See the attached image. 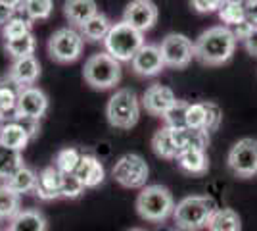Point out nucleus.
<instances>
[{"mask_svg": "<svg viewBox=\"0 0 257 231\" xmlns=\"http://www.w3.org/2000/svg\"><path fill=\"white\" fill-rule=\"evenodd\" d=\"M240 2H242L244 10H246V8H249V6H253V4H257V0H240Z\"/></svg>", "mask_w": 257, "mask_h": 231, "instance_id": "45", "label": "nucleus"}, {"mask_svg": "<svg viewBox=\"0 0 257 231\" xmlns=\"http://www.w3.org/2000/svg\"><path fill=\"white\" fill-rule=\"evenodd\" d=\"M0 231H2V229H0Z\"/></svg>", "mask_w": 257, "mask_h": 231, "instance_id": "49", "label": "nucleus"}, {"mask_svg": "<svg viewBox=\"0 0 257 231\" xmlns=\"http://www.w3.org/2000/svg\"><path fill=\"white\" fill-rule=\"evenodd\" d=\"M107 123L115 129H131L140 120V100L133 89L115 91L106 104Z\"/></svg>", "mask_w": 257, "mask_h": 231, "instance_id": "4", "label": "nucleus"}, {"mask_svg": "<svg viewBox=\"0 0 257 231\" xmlns=\"http://www.w3.org/2000/svg\"><path fill=\"white\" fill-rule=\"evenodd\" d=\"M144 33L133 29L123 20L111 25L109 33L104 39V48L111 58L117 62H133L140 48L144 46Z\"/></svg>", "mask_w": 257, "mask_h": 231, "instance_id": "3", "label": "nucleus"}, {"mask_svg": "<svg viewBox=\"0 0 257 231\" xmlns=\"http://www.w3.org/2000/svg\"><path fill=\"white\" fill-rule=\"evenodd\" d=\"M177 100L179 99L175 97L173 89L165 87L161 83H152L150 87L144 91V95H142V106L152 116L163 118Z\"/></svg>", "mask_w": 257, "mask_h": 231, "instance_id": "14", "label": "nucleus"}, {"mask_svg": "<svg viewBox=\"0 0 257 231\" xmlns=\"http://www.w3.org/2000/svg\"><path fill=\"white\" fill-rule=\"evenodd\" d=\"M81 156L77 148H62L58 150L56 158H54V166L58 168L60 174H75L77 166L81 162Z\"/></svg>", "mask_w": 257, "mask_h": 231, "instance_id": "32", "label": "nucleus"}, {"mask_svg": "<svg viewBox=\"0 0 257 231\" xmlns=\"http://www.w3.org/2000/svg\"><path fill=\"white\" fill-rule=\"evenodd\" d=\"M35 48H37V41H35V35L27 33L18 39H12V41H4V50L6 54L10 56L12 60H20L25 56L35 54Z\"/></svg>", "mask_w": 257, "mask_h": 231, "instance_id": "27", "label": "nucleus"}, {"mask_svg": "<svg viewBox=\"0 0 257 231\" xmlns=\"http://www.w3.org/2000/svg\"><path fill=\"white\" fill-rule=\"evenodd\" d=\"M85 39L73 27H60L48 39V54L58 64H73L83 54Z\"/></svg>", "mask_w": 257, "mask_h": 231, "instance_id": "7", "label": "nucleus"}, {"mask_svg": "<svg viewBox=\"0 0 257 231\" xmlns=\"http://www.w3.org/2000/svg\"><path fill=\"white\" fill-rule=\"evenodd\" d=\"M253 29H255V23H251L249 20H246V22L238 23L234 29H232V33H234L236 41H246Z\"/></svg>", "mask_w": 257, "mask_h": 231, "instance_id": "40", "label": "nucleus"}, {"mask_svg": "<svg viewBox=\"0 0 257 231\" xmlns=\"http://www.w3.org/2000/svg\"><path fill=\"white\" fill-rule=\"evenodd\" d=\"M98 14V6L94 0H65L64 2V16L65 20L73 27H81L88 22L92 16Z\"/></svg>", "mask_w": 257, "mask_h": 231, "instance_id": "18", "label": "nucleus"}, {"mask_svg": "<svg viewBox=\"0 0 257 231\" xmlns=\"http://www.w3.org/2000/svg\"><path fill=\"white\" fill-rule=\"evenodd\" d=\"M123 22L140 33H146L158 22V6L152 0H131L123 12Z\"/></svg>", "mask_w": 257, "mask_h": 231, "instance_id": "12", "label": "nucleus"}, {"mask_svg": "<svg viewBox=\"0 0 257 231\" xmlns=\"http://www.w3.org/2000/svg\"><path fill=\"white\" fill-rule=\"evenodd\" d=\"M188 106H190V102H186V100H177L171 108L167 110V114L163 116L165 125L171 127V129L186 127V112H188Z\"/></svg>", "mask_w": 257, "mask_h": 231, "instance_id": "34", "label": "nucleus"}, {"mask_svg": "<svg viewBox=\"0 0 257 231\" xmlns=\"http://www.w3.org/2000/svg\"><path fill=\"white\" fill-rule=\"evenodd\" d=\"M83 79L96 91L113 89L121 81V62L111 58L106 50L90 54L83 67Z\"/></svg>", "mask_w": 257, "mask_h": 231, "instance_id": "5", "label": "nucleus"}, {"mask_svg": "<svg viewBox=\"0 0 257 231\" xmlns=\"http://www.w3.org/2000/svg\"><path fill=\"white\" fill-rule=\"evenodd\" d=\"M207 231H242V220L232 208H219L207 221Z\"/></svg>", "mask_w": 257, "mask_h": 231, "instance_id": "25", "label": "nucleus"}, {"mask_svg": "<svg viewBox=\"0 0 257 231\" xmlns=\"http://www.w3.org/2000/svg\"><path fill=\"white\" fill-rule=\"evenodd\" d=\"M0 4H4V6H8L12 10H20L23 6V0H0Z\"/></svg>", "mask_w": 257, "mask_h": 231, "instance_id": "44", "label": "nucleus"}, {"mask_svg": "<svg viewBox=\"0 0 257 231\" xmlns=\"http://www.w3.org/2000/svg\"><path fill=\"white\" fill-rule=\"evenodd\" d=\"M161 56L165 66L182 69L186 67L194 58V43L181 33H169L160 44Z\"/></svg>", "mask_w": 257, "mask_h": 231, "instance_id": "10", "label": "nucleus"}, {"mask_svg": "<svg viewBox=\"0 0 257 231\" xmlns=\"http://www.w3.org/2000/svg\"><path fill=\"white\" fill-rule=\"evenodd\" d=\"M131 67L140 77L160 75L161 71H163V67H165L160 46L158 44H144L139 52H137V56L133 58Z\"/></svg>", "mask_w": 257, "mask_h": 231, "instance_id": "13", "label": "nucleus"}, {"mask_svg": "<svg viewBox=\"0 0 257 231\" xmlns=\"http://www.w3.org/2000/svg\"><path fill=\"white\" fill-rule=\"evenodd\" d=\"M14 12L16 10H12V8H8V6L0 4V27H4L6 23L10 22L12 18H16V16H14Z\"/></svg>", "mask_w": 257, "mask_h": 231, "instance_id": "43", "label": "nucleus"}, {"mask_svg": "<svg viewBox=\"0 0 257 231\" xmlns=\"http://www.w3.org/2000/svg\"><path fill=\"white\" fill-rule=\"evenodd\" d=\"M20 10L25 14L29 22H44L52 16L54 2L52 0H23V6Z\"/></svg>", "mask_w": 257, "mask_h": 231, "instance_id": "29", "label": "nucleus"}, {"mask_svg": "<svg viewBox=\"0 0 257 231\" xmlns=\"http://www.w3.org/2000/svg\"><path fill=\"white\" fill-rule=\"evenodd\" d=\"M186 127L190 129H204L205 127V106L204 102H194L186 112Z\"/></svg>", "mask_w": 257, "mask_h": 231, "instance_id": "37", "label": "nucleus"}, {"mask_svg": "<svg viewBox=\"0 0 257 231\" xmlns=\"http://www.w3.org/2000/svg\"><path fill=\"white\" fill-rule=\"evenodd\" d=\"M20 197L16 191H12L6 183L0 185V220H14L22 210H20Z\"/></svg>", "mask_w": 257, "mask_h": 231, "instance_id": "28", "label": "nucleus"}, {"mask_svg": "<svg viewBox=\"0 0 257 231\" xmlns=\"http://www.w3.org/2000/svg\"><path fill=\"white\" fill-rule=\"evenodd\" d=\"M16 121L22 125L25 131H27L29 139H35V137L41 133V123H39L37 120H16Z\"/></svg>", "mask_w": 257, "mask_h": 231, "instance_id": "41", "label": "nucleus"}, {"mask_svg": "<svg viewBox=\"0 0 257 231\" xmlns=\"http://www.w3.org/2000/svg\"><path fill=\"white\" fill-rule=\"evenodd\" d=\"M175 141L179 150H186V148H200L205 150L209 146V133L205 129H190V127H181V129H173Z\"/></svg>", "mask_w": 257, "mask_h": 231, "instance_id": "22", "label": "nucleus"}, {"mask_svg": "<svg viewBox=\"0 0 257 231\" xmlns=\"http://www.w3.org/2000/svg\"><path fill=\"white\" fill-rule=\"evenodd\" d=\"M12 231H46L48 229V221L44 218L43 212L35 208L22 210L10 223Z\"/></svg>", "mask_w": 257, "mask_h": 231, "instance_id": "24", "label": "nucleus"}, {"mask_svg": "<svg viewBox=\"0 0 257 231\" xmlns=\"http://www.w3.org/2000/svg\"><path fill=\"white\" fill-rule=\"evenodd\" d=\"M152 148L160 158H165V160H177L179 154H181L179 146H177V141H175V135H173V129L167 127V125L154 133Z\"/></svg>", "mask_w": 257, "mask_h": 231, "instance_id": "19", "label": "nucleus"}, {"mask_svg": "<svg viewBox=\"0 0 257 231\" xmlns=\"http://www.w3.org/2000/svg\"><path fill=\"white\" fill-rule=\"evenodd\" d=\"M111 176L121 187L144 189L148 177H150V168H148L146 160L140 154L128 152L123 154L115 162L113 170H111Z\"/></svg>", "mask_w": 257, "mask_h": 231, "instance_id": "8", "label": "nucleus"}, {"mask_svg": "<svg viewBox=\"0 0 257 231\" xmlns=\"http://www.w3.org/2000/svg\"><path fill=\"white\" fill-rule=\"evenodd\" d=\"M205 106V131H217L219 129V125H221V121H223V110H221V106L219 104H215V102H204Z\"/></svg>", "mask_w": 257, "mask_h": 231, "instance_id": "38", "label": "nucleus"}, {"mask_svg": "<svg viewBox=\"0 0 257 231\" xmlns=\"http://www.w3.org/2000/svg\"><path fill=\"white\" fill-rule=\"evenodd\" d=\"M128 231H146V229H140V227H133V229H128Z\"/></svg>", "mask_w": 257, "mask_h": 231, "instance_id": "46", "label": "nucleus"}, {"mask_svg": "<svg viewBox=\"0 0 257 231\" xmlns=\"http://www.w3.org/2000/svg\"><path fill=\"white\" fill-rule=\"evenodd\" d=\"M219 18H221V22L223 23L234 25V27L238 25V23H242L247 20L246 10H244V6H242L240 0H225L223 8L219 10Z\"/></svg>", "mask_w": 257, "mask_h": 231, "instance_id": "33", "label": "nucleus"}, {"mask_svg": "<svg viewBox=\"0 0 257 231\" xmlns=\"http://www.w3.org/2000/svg\"><path fill=\"white\" fill-rule=\"evenodd\" d=\"M48 110V97L43 89L18 87V106H16V120H37L41 121ZM14 120V121H16Z\"/></svg>", "mask_w": 257, "mask_h": 231, "instance_id": "11", "label": "nucleus"}, {"mask_svg": "<svg viewBox=\"0 0 257 231\" xmlns=\"http://www.w3.org/2000/svg\"><path fill=\"white\" fill-rule=\"evenodd\" d=\"M113 23L109 22L106 14L98 12L96 16H92L88 22H85L81 27H79V33L83 35L85 41H90V43H104V39L107 37L109 29H111Z\"/></svg>", "mask_w": 257, "mask_h": 231, "instance_id": "21", "label": "nucleus"}, {"mask_svg": "<svg viewBox=\"0 0 257 231\" xmlns=\"http://www.w3.org/2000/svg\"><path fill=\"white\" fill-rule=\"evenodd\" d=\"M37 179H39V174H37L33 168L22 166L16 174H12V176L6 179V185H8L12 191H16L18 195H25V193H33V191H35Z\"/></svg>", "mask_w": 257, "mask_h": 231, "instance_id": "26", "label": "nucleus"}, {"mask_svg": "<svg viewBox=\"0 0 257 231\" xmlns=\"http://www.w3.org/2000/svg\"><path fill=\"white\" fill-rule=\"evenodd\" d=\"M175 198L163 185H146L137 197V212L146 221H165L175 212Z\"/></svg>", "mask_w": 257, "mask_h": 231, "instance_id": "2", "label": "nucleus"}, {"mask_svg": "<svg viewBox=\"0 0 257 231\" xmlns=\"http://www.w3.org/2000/svg\"><path fill=\"white\" fill-rule=\"evenodd\" d=\"M8 231H12V229H8Z\"/></svg>", "mask_w": 257, "mask_h": 231, "instance_id": "48", "label": "nucleus"}, {"mask_svg": "<svg viewBox=\"0 0 257 231\" xmlns=\"http://www.w3.org/2000/svg\"><path fill=\"white\" fill-rule=\"evenodd\" d=\"M236 50V37L230 27L215 25L200 35L194 43V58L204 66H223Z\"/></svg>", "mask_w": 257, "mask_h": 231, "instance_id": "1", "label": "nucleus"}, {"mask_svg": "<svg viewBox=\"0 0 257 231\" xmlns=\"http://www.w3.org/2000/svg\"><path fill=\"white\" fill-rule=\"evenodd\" d=\"M228 170L236 177L249 179L257 176V139L244 137L232 144L226 158Z\"/></svg>", "mask_w": 257, "mask_h": 231, "instance_id": "9", "label": "nucleus"}, {"mask_svg": "<svg viewBox=\"0 0 257 231\" xmlns=\"http://www.w3.org/2000/svg\"><path fill=\"white\" fill-rule=\"evenodd\" d=\"M18 91L10 85H0V121L8 123L16 120Z\"/></svg>", "mask_w": 257, "mask_h": 231, "instance_id": "30", "label": "nucleus"}, {"mask_svg": "<svg viewBox=\"0 0 257 231\" xmlns=\"http://www.w3.org/2000/svg\"><path fill=\"white\" fill-rule=\"evenodd\" d=\"M60 179L62 174L58 172L56 166H46L44 170L39 172V179H37V187H35V195L41 200H56L60 198Z\"/></svg>", "mask_w": 257, "mask_h": 231, "instance_id": "17", "label": "nucleus"}, {"mask_svg": "<svg viewBox=\"0 0 257 231\" xmlns=\"http://www.w3.org/2000/svg\"><path fill=\"white\" fill-rule=\"evenodd\" d=\"M167 231H182V229H179V227H177V229H167Z\"/></svg>", "mask_w": 257, "mask_h": 231, "instance_id": "47", "label": "nucleus"}, {"mask_svg": "<svg viewBox=\"0 0 257 231\" xmlns=\"http://www.w3.org/2000/svg\"><path fill=\"white\" fill-rule=\"evenodd\" d=\"M8 77L18 87H31L41 77V62L35 58V54L14 60L8 69Z\"/></svg>", "mask_w": 257, "mask_h": 231, "instance_id": "15", "label": "nucleus"}, {"mask_svg": "<svg viewBox=\"0 0 257 231\" xmlns=\"http://www.w3.org/2000/svg\"><path fill=\"white\" fill-rule=\"evenodd\" d=\"M85 185L83 181L75 176V174H62L60 179V195L62 198H79L85 193Z\"/></svg>", "mask_w": 257, "mask_h": 231, "instance_id": "35", "label": "nucleus"}, {"mask_svg": "<svg viewBox=\"0 0 257 231\" xmlns=\"http://www.w3.org/2000/svg\"><path fill=\"white\" fill-rule=\"evenodd\" d=\"M23 164V156L20 150H12L8 146L0 144V179H8L16 174Z\"/></svg>", "mask_w": 257, "mask_h": 231, "instance_id": "31", "label": "nucleus"}, {"mask_svg": "<svg viewBox=\"0 0 257 231\" xmlns=\"http://www.w3.org/2000/svg\"><path fill=\"white\" fill-rule=\"evenodd\" d=\"M177 164L181 170H184L186 174H194V176H202L209 170V158L205 150L200 148H186L179 154Z\"/></svg>", "mask_w": 257, "mask_h": 231, "instance_id": "20", "label": "nucleus"}, {"mask_svg": "<svg viewBox=\"0 0 257 231\" xmlns=\"http://www.w3.org/2000/svg\"><path fill=\"white\" fill-rule=\"evenodd\" d=\"M244 46H246V50L251 56H257V25H255V29L251 31V35L244 41Z\"/></svg>", "mask_w": 257, "mask_h": 231, "instance_id": "42", "label": "nucleus"}, {"mask_svg": "<svg viewBox=\"0 0 257 231\" xmlns=\"http://www.w3.org/2000/svg\"><path fill=\"white\" fill-rule=\"evenodd\" d=\"M192 8L200 14H211V12H219L223 8L225 0H190Z\"/></svg>", "mask_w": 257, "mask_h": 231, "instance_id": "39", "label": "nucleus"}, {"mask_svg": "<svg viewBox=\"0 0 257 231\" xmlns=\"http://www.w3.org/2000/svg\"><path fill=\"white\" fill-rule=\"evenodd\" d=\"M215 212L213 200L207 197H184L181 202H177L173 220L177 227L182 231H200L207 227V221Z\"/></svg>", "mask_w": 257, "mask_h": 231, "instance_id": "6", "label": "nucleus"}, {"mask_svg": "<svg viewBox=\"0 0 257 231\" xmlns=\"http://www.w3.org/2000/svg\"><path fill=\"white\" fill-rule=\"evenodd\" d=\"M75 176L83 181V185L86 189H94L98 185H102V181L106 177V170H104V166H102V162L98 160L96 156L83 154L81 162H79L75 170Z\"/></svg>", "mask_w": 257, "mask_h": 231, "instance_id": "16", "label": "nucleus"}, {"mask_svg": "<svg viewBox=\"0 0 257 231\" xmlns=\"http://www.w3.org/2000/svg\"><path fill=\"white\" fill-rule=\"evenodd\" d=\"M29 141L31 139H29L27 131L23 129L18 121L2 123V127H0V144L2 146H8L12 150H20L22 152Z\"/></svg>", "mask_w": 257, "mask_h": 231, "instance_id": "23", "label": "nucleus"}, {"mask_svg": "<svg viewBox=\"0 0 257 231\" xmlns=\"http://www.w3.org/2000/svg\"><path fill=\"white\" fill-rule=\"evenodd\" d=\"M31 27L33 23L27 18H12L10 22L2 27V37H4V41H12V39L31 33Z\"/></svg>", "mask_w": 257, "mask_h": 231, "instance_id": "36", "label": "nucleus"}]
</instances>
